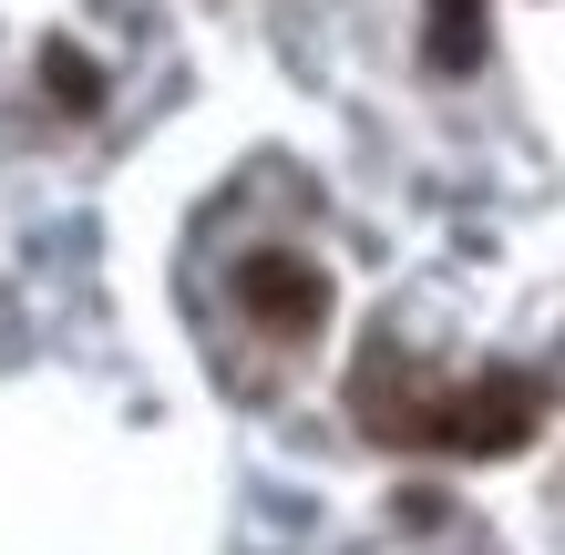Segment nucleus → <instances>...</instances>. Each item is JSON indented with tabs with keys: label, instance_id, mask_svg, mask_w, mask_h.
<instances>
[{
	"label": "nucleus",
	"instance_id": "1",
	"mask_svg": "<svg viewBox=\"0 0 565 555\" xmlns=\"http://www.w3.org/2000/svg\"><path fill=\"white\" fill-rule=\"evenodd\" d=\"M545 391L535 381H473L452 391V402H422V442H452V452H514L524 433H535Z\"/></svg>",
	"mask_w": 565,
	"mask_h": 555
},
{
	"label": "nucleus",
	"instance_id": "2",
	"mask_svg": "<svg viewBox=\"0 0 565 555\" xmlns=\"http://www.w3.org/2000/svg\"><path fill=\"white\" fill-rule=\"evenodd\" d=\"M237 309L257 319V330H288V340H309L319 319H329V278L309 268V257H278V247H257L247 268H237Z\"/></svg>",
	"mask_w": 565,
	"mask_h": 555
},
{
	"label": "nucleus",
	"instance_id": "3",
	"mask_svg": "<svg viewBox=\"0 0 565 555\" xmlns=\"http://www.w3.org/2000/svg\"><path fill=\"white\" fill-rule=\"evenodd\" d=\"M431 62L443 73H473L483 62V0H431Z\"/></svg>",
	"mask_w": 565,
	"mask_h": 555
},
{
	"label": "nucleus",
	"instance_id": "4",
	"mask_svg": "<svg viewBox=\"0 0 565 555\" xmlns=\"http://www.w3.org/2000/svg\"><path fill=\"white\" fill-rule=\"evenodd\" d=\"M42 73H52V93H62V114H93V104H104V73H93L73 42H52V52H42Z\"/></svg>",
	"mask_w": 565,
	"mask_h": 555
}]
</instances>
